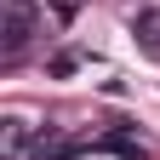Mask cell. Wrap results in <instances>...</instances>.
Here are the masks:
<instances>
[{
    "mask_svg": "<svg viewBox=\"0 0 160 160\" xmlns=\"http://www.w3.org/2000/svg\"><path fill=\"white\" fill-rule=\"evenodd\" d=\"M23 149H29V126L23 120H6V160H23Z\"/></svg>",
    "mask_w": 160,
    "mask_h": 160,
    "instance_id": "3957f363",
    "label": "cell"
},
{
    "mask_svg": "<svg viewBox=\"0 0 160 160\" xmlns=\"http://www.w3.org/2000/svg\"><path fill=\"white\" fill-rule=\"evenodd\" d=\"M137 46H143V52H160V12L137 17Z\"/></svg>",
    "mask_w": 160,
    "mask_h": 160,
    "instance_id": "277c9868",
    "label": "cell"
},
{
    "mask_svg": "<svg viewBox=\"0 0 160 160\" xmlns=\"http://www.w3.org/2000/svg\"><path fill=\"white\" fill-rule=\"evenodd\" d=\"M29 40H34V6L29 0H6V23H0V52H6V63L23 57Z\"/></svg>",
    "mask_w": 160,
    "mask_h": 160,
    "instance_id": "6da1fadb",
    "label": "cell"
},
{
    "mask_svg": "<svg viewBox=\"0 0 160 160\" xmlns=\"http://www.w3.org/2000/svg\"><path fill=\"white\" fill-rule=\"evenodd\" d=\"M103 149H109V154H120V160H149V143H143V137H126V132L103 137Z\"/></svg>",
    "mask_w": 160,
    "mask_h": 160,
    "instance_id": "7a4b0ae2",
    "label": "cell"
}]
</instances>
